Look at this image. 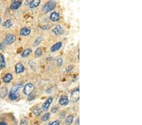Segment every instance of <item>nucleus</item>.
Listing matches in <instances>:
<instances>
[{
  "label": "nucleus",
  "instance_id": "f3484780",
  "mask_svg": "<svg viewBox=\"0 0 142 125\" xmlns=\"http://www.w3.org/2000/svg\"><path fill=\"white\" fill-rule=\"evenodd\" d=\"M6 66V62L4 56L3 54H0V68H3Z\"/></svg>",
  "mask_w": 142,
  "mask_h": 125
},
{
  "label": "nucleus",
  "instance_id": "f257e3e1",
  "mask_svg": "<svg viewBox=\"0 0 142 125\" xmlns=\"http://www.w3.org/2000/svg\"><path fill=\"white\" fill-rule=\"evenodd\" d=\"M22 85H15L11 88V91L10 92V93L8 95V98L11 100H15L18 99L19 97V93L18 91L22 88Z\"/></svg>",
  "mask_w": 142,
  "mask_h": 125
},
{
  "label": "nucleus",
  "instance_id": "bb28decb",
  "mask_svg": "<svg viewBox=\"0 0 142 125\" xmlns=\"http://www.w3.org/2000/svg\"><path fill=\"white\" fill-rule=\"evenodd\" d=\"M63 61L62 59V58H59V59H57V65L58 66H61L62 65H63Z\"/></svg>",
  "mask_w": 142,
  "mask_h": 125
},
{
  "label": "nucleus",
  "instance_id": "c85d7f7f",
  "mask_svg": "<svg viewBox=\"0 0 142 125\" xmlns=\"http://www.w3.org/2000/svg\"><path fill=\"white\" fill-rule=\"evenodd\" d=\"M57 111V107H56V106H54V107H52V108H51V112H52V113H56Z\"/></svg>",
  "mask_w": 142,
  "mask_h": 125
},
{
  "label": "nucleus",
  "instance_id": "a878e982",
  "mask_svg": "<svg viewBox=\"0 0 142 125\" xmlns=\"http://www.w3.org/2000/svg\"><path fill=\"white\" fill-rule=\"evenodd\" d=\"M60 125V121H59V120H56V121L49 123L48 124V125Z\"/></svg>",
  "mask_w": 142,
  "mask_h": 125
},
{
  "label": "nucleus",
  "instance_id": "7c9ffc66",
  "mask_svg": "<svg viewBox=\"0 0 142 125\" xmlns=\"http://www.w3.org/2000/svg\"><path fill=\"white\" fill-rule=\"evenodd\" d=\"M75 125H80V119H79V118H77V121H76V122H75Z\"/></svg>",
  "mask_w": 142,
  "mask_h": 125
},
{
  "label": "nucleus",
  "instance_id": "6ab92c4d",
  "mask_svg": "<svg viewBox=\"0 0 142 125\" xmlns=\"http://www.w3.org/2000/svg\"><path fill=\"white\" fill-rule=\"evenodd\" d=\"M31 49H25L24 51L22 52V54H21V56L22 58H26V57H28L29 56L30 53H31Z\"/></svg>",
  "mask_w": 142,
  "mask_h": 125
},
{
  "label": "nucleus",
  "instance_id": "dca6fc26",
  "mask_svg": "<svg viewBox=\"0 0 142 125\" xmlns=\"http://www.w3.org/2000/svg\"><path fill=\"white\" fill-rule=\"evenodd\" d=\"M13 79V76L11 73H7L3 77V81L4 83H10Z\"/></svg>",
  "mask_w": 142,
  "mask_h": 125
},
{
  "label": "nucleus",
  "instance_id": "1a4fd4ad",
  "mask_svg": "<svg viewBox=\"0 0 142 125\" xmlns=\"http://www.w3.org/2000/svg\"><path fill=\"white\" fill-rule=\"evenodd\" d=\"M25 71V67L21 63H18L15 65V72L16 73H23Z\"/></svg>",
  "mask_w": 142,
  "mask_h": 125
},
{
  "label": "nucleus",
  "instance_id": "9b49d317",
  "mask_svg": "<svg viewBox=\"0 0 142 125\" xmlns=\"http://www.w3.org/2000/svg\"><path fill=\"white\" fill-rule=\"evenodd\" d=\"M62 42L59 41L56 42V44H54L52 47H51V52H56L59 49H60L61 47H62Z\"/></svg>",
  "mask_w": 142,
  "mask_h": 125
},
{
  "label": "nucleus",
  "instance_id": "4be33fe9",
  "mask_svg": "<svg viewBox=\"0 0 142 125\" xmlns=\"http://www.w3.org/2000/svg\"><path fill=\"white\" fill-rule=\"evenodd\" d=\"M13 25V23L11 22V20H7L6 21L4 22L3 23V27L4 28H10Z\"/></svg>",
  "mask_w": 142,
  "mask_h": 125
},
{
  "label": "nucleus",
  "instance_id": "ddd939ff",
  "mask_svg": "<svg viewBox=\"0 0 142 125\" xmlns=\"http://www.w3.org/2000/svg\"><path fill=\"white\" fill-rule=\"evenodd\" d=\"M30 32H31L30 29H29V28L25 27L23 28V29L20 30V35L21 36H27L30 34Z\"/></svg>",
  "mask_w": 142,
  "mask_h": 125
},
{
  "label": "nucleus",
  "instance_id": "cd10ccee",
  "mask_svg": "<svg viewBox=\"0 0 142 125\" xmlns=\"http://www.w3.org/2000/svg\"><path fill=\"white\" fill-rule=\"evenodd\" d=\"M73 66H72V65H71V66H68L65 69L66 72H71V71H72V70H73Z\"/></svg>",
  "mask_w": 142,
  "mask_h": 125
},
{
  "label": "nucleus",
  "instance_id": "473e14b6",
  "mask_svg": "<svg viewBox=\"0 0 142 125\" xmlns=\"http://www.w3.org/2000/svg\"><path fill=\"white\" fill-rule=\"evenodd\" d=\"M1 18H0V23H1Z\"/></svg>",
  "mask_w": 142,
  "mask_h": 125
},
{
  "label": "nucleus",
  "instance_id": "a211bd4d",
  "mask_svg": "<svg viewBox=\"0 0 142 125\" xmlns=\"http://www.w3.org/2000/svg\"><path fill=\"white\" fill-rule=\"evenodd\" d=\"M74 120V117L72 115H70L66 118L65 120V123L66 125H71L72 124L73 121Z\"/></svg>",
  "mask_w": 142,
  "mask_h": 125
},
{
  "label": "nucleus",
  "instance_id": "393cba45",
  "mask_svg": "<svg viewBox=\"0 0 142 125\" xmlns=\"http://www.w3.org/2000/svg\"><path fill=\"white\" fill-rule=\"evenodd\" d=\"M29 124V120L27 118H23L20 121V125H28Z\"/></svg>",
  "mask_w": 142,
  "mask_h": 125
},
{
  "label": "nucleus",
  "instance_id": "412c9836",
  "mask_svg": "<svg viewBox=\"0 0 142 125\" xmlns=\"http://www.w3.org/2000/svg\"><path fill=\"white\" fill-rule=\"evenodd\" d=\"M43 40V36H39V37H37L36 40H35L34 42V46H37L41 42V41Z\"/></svg>",
  "mask_w": 142,
  "mask_h": 125
},
{
  "label": "nucleus",
  "instance_id": "20e7f679",
  "mask_svg": "<svg viewBox=\"0 0 142 125\" xmlns=\"http://www.w3.org/2000/svg\"><path fill=\"white\" fill-rule=\"evenodd\" d=\"M35 86L31 83H28L25 85L23 88V93L26 95H30L32 92L34 90Z\"/></svg>",
  "mask_w": 142,
  "mask_h": 125
},
{
  "label": "nucleus",
  "instance_id": "39448f33",
  "mask_svg": "<svg viewBox=\"0 0 142 125\" xmlns=\"http://www.w3.org/2000/svg\"><path fill=\"white\" fill-rule=\"evenodd\" d=\"M80 99V90L79 88H77L73 91L70 96V101L72 102H77Z\"/></svg>",
  "mask_w": 142,
  "mask_h": 125
},
{
  "label": "nucleus",
  "instance_id": "2f4dec72",
  "mask_svg": "<svg viewBox=\"0 0 142 125\" xmlns=\"http://www.w3.org/2000/svg\"><path fill=\"white\" fill-rule=\"evenodd\" d=\"M0 125H7V124L4 121H1L0 122Z\"/></svg>",
  "mask_w": 142,
  "mask_h": 125
},
{
  "label": "nucleus",
  "instance_id": "4468645a",
  "mask_svg": "<svg viewBox=\"0 0 142 125\" xmlns=\"http://www.w3.org/2000/svg\"><path fill=\"white\" fill-rule=\"evenodd\" d=\"M41 4V1L40 0H33L29 4V7L30 8H34L38 6Z\"/></svg>",
  "mask_w": 142,
  "mask_h": 125
},
{
  "label": "nucleus",
  "instance_id": "5701e85b",
  "mask_svg": "<svg viewBox=\"0 0 142 125\" xmlns=\"http://www.w3.org/2000/svg\"><path fill=\"white\" fill-rule=\"evenodd\" d=\"M43 54V51L41 49V48H37L36 50V52H35V56H36L37 58L41 56V55Z\"/></svg>",
  "mask_w": 142,
  "mask_h": 125
},
{
  "label": "nucleus",
  "instance_id": "2eb2a0df",
  "mask_svg": "<svg viewBox=\"0 0 142 125\" xmlns=\"http://www.w3.org/2000/svg\"><path fill=\"white\" fill-rule=\"evenodd\" d=\"M8 93V90L6 87H1L0 88V98H4L6 96Z\"/></svg>",
  "mask_w": 142,
  "mask_h": 125
},
{
  "label": "nucleus",
  "instance_id": "f8f14e48",
  "mask_svg": "<svg viewBox=\"0 0 142 125\" xmlns=\"http://www.w3.org/2000/svg\"><path fill=\"white\" fill-rule=\"evenodd\" d=\"M22 3V1H13L11 6H10V8L11 10H16V9H18Z\"/></svg>",
  "mask_w": 142,
  "mask_h": 125
},
{
  "label": "nucleus",
  "instance_id": "7ed1b4c3",
  "mask_svg": "<svg viewBox=\"0 0 142 125\" xmlns=\"http://www.w3.org/2000/svg\"><path fill=\"white\" fill-rule=\"evenodd\" d=\"M56 6V2L54 1H49L43 6V10L45 13H48L54 9Z\"/></svg>",
  "mask_w": 142,
  "mask_h": 125
},
{
  "label": "nucleus",
  "instance_id": "423d86ee",
  "mask_svg": "<svg viewBox=\"0 0 142 125\" xmlns=\"http://www.w3.org/2000/svg\"><path fill=\"white\" fill-rule=\"evenodd\" d=\"M52 32L54 35L58 36V35L62 34L64 32V29H63V27L61 25H57L52 30Z\"/></svg>",
  "mask_w": 142,
  "mask_h": 125
},
{
  "label": "nucleus",
  "instance_id": "6e6552de",
  "mask_svg": "<svg viewBox=\"0 0 142 125\" xmlns=\"http://www.w3.org/2000/svg\"><path fill=\"white\" fill-rule=\"evenodd\" d=\"M52 97H49L45 102H44V104L42 106V109H43V111H47L49 109V106L51 104L52 102Z\"/></svg>",
  "mask_w": 142,
  "mask_h": 125
},
{
  "label": "nucleus",
  "instance_id": "f03ea898",
  "mask_svg": "<svg viewBox=\"0 0 142 125\" xmlns=\"http://www.w3.org/2000/svg\"><path fill=\"white\" fill-rule=\"evenodd\" d=\"M15 40H16L15 36L13 34H8L6 36L5 39H4V40L3 41V42H1L0 44V49H3L5 47L6 45L11 44L15 41Z\"/></svg>",
  "mask_w": 142,
  "mask_h": 125
},
{
  "label": "nucleus",
  "instance_id": "0eeeda50",
  "mask_svg": "<svg viewBox=\"0 0 142 125\" xmlns=\"http://www.w3.org/2000/svg\"><path fill=\"white\" fill-rule=\"evenodd\" d=\"M70 102V100L68 99V97L66 95H63L60 97L59 100V104L61 106H67Z\"/></svg>",
  "mask_w": 142,
  "mask_h": 125
},
{
  "label": "nucleus",
  "instance_id": "b1692460",
  "mask_svg": "<svg viewBox=\"0 0 142 125\" xmlns=\"http://www.w3.org/2000/svg\"><path fill=\"white\" fill-rule=\"evenodd\" d=\"M50 116H51L50 113H46V114H45L44 116H43V118H42V121H43V122L47 121V120H49V118H50Z\"/></svg>",
  "mask_w": 142,
  "mask_h": 125
},
{
  "label": "nucleus",
  "instance_id": "c756f323",
  "mask_svg": "<svg viewBox=\"0 0 142 125\" xmlns=\"http://www.w3.org/2000/svg\"><path fill=\"white\" fill-rule=\"evenodd\" d=\"M65 115L66 114L64 112H61V113L59 114V118H64V117H65Z\"/></svg>",
  "mask_w": 142,
  "mask_h": 125
},
{
  "label": "nucleus",
  "instance_id": "9d476101",
  "mask_svg": "<svg viewBox=\"0 0 142 125\" xmlns=\"http://www.w3.org/2000/svg\"><path fill=\"white\" fill-rule=\"evenodd\" d=\"M60 18V15L57 12L54 11L51 13V16H50V20L53 22H56L59 20Z\"/></svg>",
  "mask_w": 142,
  "mask_h": 125
},
{
  "label": "nucleus",
  "instance_id": "aec40b11",
  "mask_svg": "<svg viewBox=\"0 0 142 125\" xmlns=\"http://www.w3.org/2000/svg\"><path fill=\"white\" fill-rule=\"evenodd\" d=\"M41 113H42V111H41V108L38 106L35 107L33 110V114H34V116H39L41 114Z\"/></svg>",
  "mask_w": 142,
  "mask_h": 125
}]
</instances>
